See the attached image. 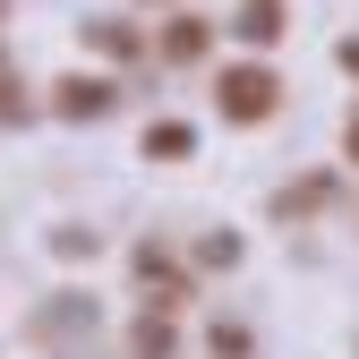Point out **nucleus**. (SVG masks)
<instances>
[{"label":"nucleus","instance_id":"obj_2","mask_svg":"<svg viewBox=\"0 0 359 359\" xmlns=\"http://www.w3.org/2000/svg\"><path fill=\"white\" fill-rule=\"evenodd\" d=\"M351 154H359V128H351Z\"/></svg>","mask_w":359,"mask_h":359},{"label":"nucleus","instance_id":"obj_1","mask_svg":"<svg viewBox=\"0 0 359 359\" xmlns=\"http://www.w3.org/2000/svg\"><path fill=\"white\" fill-rule=\"evenodd\" d=\"M222 103H231L240 120H265V111H274V77H265V69H231V77H222Z\"/></svg>","mask_w":359,"mask_h":359}]
</instances>
